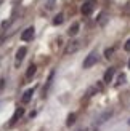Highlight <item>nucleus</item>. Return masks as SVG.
I'll use <instances>...</instances> for the list:
<instances>
[{"mask_svg":"<svg viewBox=\"0 0 130 131\" xmlns=\"http://www.w3.org/2000/svg\"><path fill=\"white\" fill-rule=\"evenodd\" d=\"M96 61H98V53L96 51H92L87 58H85V61H83V69H90L92 66H95L96 64Z\"/></svg>","mask_w":130,"mask_h":131,"instance_id":"1","label":"nucleus"},{"mask_svg":"<svg viewBox=\"0 0 130 131\" xmlns=\"http://www.w3.org/2000/svg\"><path fill=\"white\" fill-rule=\"evenodd\" d=\"M80 48V42H77V40H72V42H69L68 43V47L64 48V54H72L76 53L77 50Z\"/></svg>","mask_w":130,"mask_h":131,"instance_id":"2","label":"nucleus"},{"mask_svg":"<svg viewBox=\"0 0 130 131\" xmlns=\"http://www.w3.org/2000/svg\"><path fill=\"white\" fill-rule=\"evenodd\" d=\"M111 115H113V110H106V112H103V114L98 117V118L95 120V126H100V125H103L105 122H108Z\"/></svg>","mask_w":130,"mask_h":131,"instance_id":"3","label":"nucleus"},{"mask_svg":"<svg viewBox=\"0 0 130 131\" xmlns=\"http://www.w3.org/2000/svg\"><path fill=\"white\" fill-rule=\"evenodd\" d=\"M34 35H35V29L34 27H27L23 34H21V40L23 42H29V40H32L34 38Z\"/></svg>","mask_w":130,"mask_h":131,"instance_id":"4","label":"nucleus"},{"mask_svg":"<svg viewBox=\"0 0 130 131\" xmlns=\"http://www.w3.org/2000/svg\"><path fill=\"white\" fill-rule=\"evenodd\" d=\"M92 11H93V3L92 2H83V5L80 6V13L83 16H88V15H92Z\"/></svg>","mask_w":130,"mask_h":131,"instance_id":"5","label":"nucleus"},{"mask_svg":"<svg viewBox=\"0 0 130 131\" xmlns=\"http://www.w3.org/2000/svg\"><path fill=\"white\" fill-rule=\"evenodd\" d=\"M26 53H27V48H26V47H21V48H19V50L16 51V66L21 64V61L24 59Z\"/></svg>","mask_w":130,"mask_h":131,"instance_id":"6","label":"nucleus"},{"mask_svg":"<svg viewBox=\"0 0 130 131\" xmlns=\"http://www.w3.org/2000/svg\"><path fill=\"white\" fill-rule=\"evenodd\" d=\"M116 74V69L114 67H109L106 72H105V77H103V80H105V83H109V82H113V77Z\"/></svg>","mask_w":130,"mask_h":131,"instance_id":"7","label":"nucleus"},{"mask_svg":"<svg viewBox=\"0 0 130 131\" xmlns=\"http://www.w3.org/2000/svg\"><path fill=\"white\" fill-rule=\"evenodd\" d=\"M79 27H80L79 23H74V24H72V26H71V27L68 29V35H69V37L77 35V34H79Z\"/></svg>","mask_w":130,"mask_h":131,"instance_id":"8","label":"nucleus"},{"mask_svg":"<svg viewBox=\"0 0 130 131\" xmlns=\"http://www.w3.org/2000/svg\"><path fill=\"white\" fill-rule=\"evenodd\" d=\"M32 94H34V88H29V90H27V91L24 93V96L21 97V101H23L24 104H27V102L32 99Z\"/></svg>","mask_w":130,"mask_h":131,"instance_id":"9","label":"nucleus"},{"mask_svg":"<svg viewBox=\"0 0 130 131\" xmlns=\"http://www.w3.org/2000/svg\"><path fill=\"white\" fill-rule=\"evenodd\" d=\"M35 70H37L35 64H31V66H29V69H27V72H26V77H27V78H32V77L35 75Z\"/></svg>","mask_w":130,"mask_h":131,"instance_id":"10","label":"nucleus"},{"mask_svg":"<svg viewBox=\"0 0 130 131\" xmlns=\"http://www.w3.org/2000/svg\"><path fill=\"white\" fill-rule=\"evenodd\" d=\"M63 21H64V15H63V13H58V15L55 16V19H53V24L60 26V24H63Z\"/></svg>","mask_w":130,"mask_h":131,"instance_id":"11","label":"nucleus"},{"mask_svg":"<svg viewBox=\"0 0 130 131\" xmlns=\"http://www.w3.org/2000/svg\"><path fill=\"white\" fill-rule=\"evenodd\" d=\"M23 114H24V109H23V107H19V109H16V112H15V115L11 117V123H15V122L18 120V117H21Z\"/></svg>","mask_w":130,"mask_h":131,"instance_id":"12","label":"nucleus"},{"mask_svg":"<svg viewBox=\"0 0 130 131\" xmlns=\"http://www.w3.org/2000/svg\"><path fill=\"white\" fill-rule=\"evenodd\" d=\"M74 122H76V114H69V115H68V122H66V125L71 126V125H74Z\"/></svg>","mask_w":130,"mask_h":131,"instance_id":"13","label":"nucleus"},{"mask_svg":"<svg viewBox=\"0 0 130 131\" xmlns=\"http://www.w3.org/2000/svg\"><path fill=\"white\" fill-rule=\"evenodd\" d=\"M124 82H125V75L122 74V75H119V78H117V83H116V85H117V86H119V85H122Z\"/></svg>","mask_w":130,"mask_h":131,"instance_id":"14","label":"nucleus"},{"mask_svg":"<svg viewBox=\"0 0 130 131\" xmlns=\"http://www.w3.org/2000/svg\"><path fill=\"white\" fill-rule=\"evenodd\" d=\"M113 53H114V48H108V50L105 51V56H106V58H111Z\"/></svg>","mask_w":130,"mask_h":131,"instance_id":"15","label":"nucleus"},{"mask_svg":"<svg viewBox=\"0 0 130 131\" xmlns=\"http://www.w3.org/2000/svg\"><path fill=\"white\" fill-rule=\"evenodd\" d=\"M53 6H55V0H48V2H47V8H48V10H51Z\"/></svg>","mask_w":130,"mask_h":131,"instance_id":"16","label":"nucleus"},{"mask_svg":"<svg viewBox=\"0 0 130 131\" xmlns=\"http://www.w3.org/2000/svg\"><path fill=\"white\" fill-rule=\"evenodd\" d=\"M124 50H125V51H130V38H128V40L125 42V45H124Z\"/></svg>","mask_w":130,"mask_h":131,"instance_id":"17","label":"nucleus"},{"mask_svg":"<svg viewBox=\"0 0 130 131\" xmlns=\"http://www.w3.org/2000/svg\"><path fill=\"white\" fill-rule=\"evenodd\" d=\"M124 11H125V13H130V3H127V5H125V8H124Z\"/></svg>","mask_w":130,"mask_h":131,"instance_id":"18","label":"nucleus"},{"mask_svg":"<svg viewBox=\"0 0 130 131\" xmlns=\"http://www.w3.org/2000/svg\"><path fill=\"white\" fill-rule=\"evenodd\" d=\"M128 67H130V61H128Z\"/></svg>","mask_w":130,"mask_h":131,"instance_id":"19","label":"nucleus"},{"mask_svg":"<svg viewBox=\"0 0 130 131\" xmlns=\"http://www.w3.org/2000/svg\"><path fill=\"white\" fill-rule=\"evenodd\" d=\"M128 125H130V120H128Z\"/></svg>","mask_w":130,"mask_h":131,"instance_id":"20","label":"nucleus"}]
</instances>
